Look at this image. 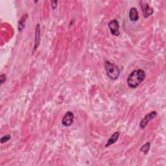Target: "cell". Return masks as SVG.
<instances>
[{
  "label": "cell",
  "mask_w": 166,
  "mask_h": 166,
  "mask_svg": "<svg viewBox=\"0 0 166 166\" xmlns=\"http://www.w3.org/2000/svg\"><path fill=\"white\" fill-rule=\"evenodd\" d=\"M105 67L107 75L110 79L114 80L119 78L120 71L118 66L110 61H106L105 63Z\"/></svg>",
  "instance_id": "cell-2"
},
{
  "label": "cell",
  "mask_w": 166,
  "mask_h": 166,
  "mask_svg": "<svg viewBox=\"0 0 166 166\" xmlns=\"http://www.w3.org/2000/svg\"><path fill=\"white\" fill-rule=\"evenodd\" d=\"M6 79H7V78H6V75H5V74H1V75H0V81H1V83L2 84L5 82Z\"/></svg>",
  "instance_id": "cell-13"
},
{
  "label": "cell",
  "mask_w": 166,
  "mask_h": 166,
  "mask_svg": "<svg viewBox=\"0 0 166 166\" xmlns=\"http://www.w3.org/2000/svg\"><path fill=\"white\" fill-rule=\"evenodd\" d=\"M109 29L112 35L116 37H118L119 35V24L116 20H113L110 21L108 24Z\"/></svg>",
  "instance_id": "cell-4"
},
{
  "label": "cell",
  "mask_w": 166,
  "mask_h": 166,
  "mask_svg": "<svg viewBox=\"0 0 166 166\" xmlns=\"http://www.w3.org/2000/svg\"><path fill=\"white\" fill-rule=\"evenodd\" d=\"M143 13L145 18H148L153 14V9L147 3H146V5L143 6Z\"/></svg>",
  "instance_id": "cell-8"
},
{
  "label": "cell",
  "mask_w": 166,
  "mask_h": 166,
  "mask_svg": "<svg viewBox=\"0 0 166 166\" xmlns=\"http://www.w3.org/2000/svg\"><path fill=\"white\" fill-rule=\"evenodd\" d=\"M146 78V73L143 69L134 70L127 78V84L131 88H136L142 83Z\"/></svg>",
  "instance_id": "cell-1"
},
{
  "label": "cell",
  "mask_w": 166,
  "mask_h": 166,
  "mask_svg": "<svg viewBox=\"0 0 166 166\" xmlns=\"http://www.w3.org/2000/svg\"><path fill=\"white\" fill-rule=\"evenodd\" d=\"M52 9H55L57 7V4H58V1H52Z\"/></svg>",
  "instance_id": "cell-14"
},
{
  "label": "cell",
  "mask_w": 166,
  "mask_h": 166,
  "mask_svg": "<svg viewBox=\"0 0 166 166\" xmlns=\"http://www.w3.org/2000/svg\"><path fill=\"white\" fill-rule=\"evenodd\" d=\"M25 22H26V16H23L21 20H20L18 23V30L20 31H22L25 27Z\"/></svg>",
  "instance_id": "cell-11"
},
{
  "label": "cell",
  "mask_w": 166,
  "mask_h": 166,
  "mask_svg": "<svg viewBox=\"0 0 166 166\" xmlns=\"http://www.w3.org/2000/svg\"><path fill=\"white\" fill-rule=\"evenodd\" d=\"M129 18L132 22H137L139 19L138 12L135 7H132L130 9L129 11Z\"/></svg>",
  "instance_id": "cell-7"
},
{
  "label": "cell",
  "mask_w": 166,
  "mask_h": 166,
  "mask_svg": "<svg viewBox=\"0 0 166 166\" xmlns=\"http://www.w3.org/2000/svg\"><path fill=\"white\" fill-rule=\"evenodd\" d=\"M150 147H151V143L149 142H147L146 144H144L143 146L140 148V151L141 152H142L144 154H147L148 152H149Z\"/></svg>",
  "instance_id": "cell-10"
},
{
  "label": "cell",
  "mask_w": 166,
  "mask_h": 166,
  "mask_svg": "<svg viewBox=\"0 0 166 166\" xmlns=\"http://www.w3.org/2000/svg\"><path fill=\"white\" fill-rule=\"evenodd\" d=\"M74 120V114L72 112H67L62 120V124L64 127H69L72 125Z\"/></svg>",
  "instance_id": "cell-5"
},
{
  "label": "cell",
  "mask_w": 166,
  "mask_h": 166,
  "mask_svg": "<svg viewBox=\"0 0 166 166\" xmlns=\"http://www.w3.org/2000/svg\"><path fill=\"white\" fill-rule=\"evenodd\" d=\"M10 135H6V136H3V137H2L1 138V143H5V142H8V141L10 139Z\"/></svg>",
  "instance_id": "cell-12"
},
{
  "label": "cell",
  "mask_w": 166,
  "mask_h": 166,
  "mask_svg": "<svg viewBox=\"0 0 166 166\" xmlns=\"http://www.w3.org/2000/svg\"><path fill=\"white\" fill-rule=\"evenodd\" d=\"M119 137V132H116L115 133L113 134L112 136L108 140L107 143H106V145H105V147H108L109 146H112V144L115 143L118 140Z\"/></svg>",
  "instance_id": "cell-6"
},
{
  "label": "cell",
  "mask_w": 166,
  "mask_h": 166,
  "mask_svg": "<svg viewBox=\"0 0 166 166\" xmlns=\"http://www.w3.org/2000/svg\"><path fill=\"white\" fill-rule=\"evenodd\" d=\"M157 116V112L156 111H153L151 113L147 114L145 117L142 119V121L140 123V127L142 129H143L146 128L147 125H148L150 121L154 119Z\"/></svg>",
  "instance_id": "cell-3"
},
{
  "label": "cell",
  "mask_w": 166,
  "mask_h": 166,
  "mask_svg": "<svg viewBox=\"0 0 166 166\" xmlns=\"http://www.w3.org/2000/svg\"><path fill=\"white\" fill-rule=\"evenodd\" d=\"M40 39V24H37L36 27V37H35V44L34 49H36L39 45Z\"/></svg>",
  "instance_id": "cell-9"
}]
</instances>
